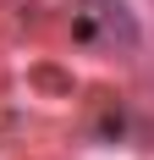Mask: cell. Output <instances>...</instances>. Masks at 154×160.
Here are the masks:
<instances>
[]
</instances>
